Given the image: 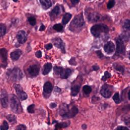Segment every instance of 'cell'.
<instances>
[{"mask_svg":"<svg viewBox=\"0 0 130 130\" xmlns=\"http://www.w3.org/2000/svg\"><path fill=\"white\" fill-rule=\"evenodd\" d=\"M39 67L37 65H31L28 68V72L32 76H37L39 73Z\"/></svg>","mask_w":130,"mask_h":130,"instance_id":"cell-13","label":"cell"},{"mask_svg":"<svg viewBox=\"0 0 130 130\" xmlns=\"http://www.w3.org/2000/svg\"><path fill=\"white\" fill-rule=\"evenodd\" d=\"M68 126V124L66 123H58L55 125V129H61V128L67 127Z\"/></svg>","mask_w":130,"mask_h":130,"instance_id":"cell-31","label":"cell"},{"mask_svg":"<svg viewBox=\"0 0 130 130\" xmlns=\"http://www.w3.org/2000/svg\"><path fill=\"white\" fill-rule=\"evenodd\" d=\"M52 89H53L52 85L51 82H47L44 84L43 86V91L44 93L46 94L51 93Z\"/></svg>","mask_w":130,"mask_h":130,"instance_id":"cell-19","label":"cell"},{"mask_svg":"<svg viewBox=\"0 0 130 130\" xmlns=\"http://www.w3.org/2000/svg\"><path fill=\"white\" fill-rule=\"evenodd\" d=\"M69 106L67 104L62 103L61 104L59 108V114L62 117L65 116L69 111Z\"/></svg>","mask_w":130,"mask_h":130,"instance_id":"cell-15","label":"cell"},{"mask_svg":"<svg viewBox=\"0 0 130 130\" xmlns=\"http://www.w3.org/2000/svg\"><path fill=\"white\" fill-rule=\"evenodd\" d=\"M100 93L101 95L106 98L111 97L112 94V88L107 84H104L101 87Z\"/></svg>","mask_w":130,"mask_h":130,"instance_id":"cell-7","label":"cell"},{"mask_svg":"<svg viewBox=\"0 0 130 130\" xmlns=\"http://www.w3.org/2000/svg\"><path fill=\"white\" fill-rule=\"evenodd\" d=\"M60 12H61V8H60L58 6H56L51 11V14H50L51 19L53 21L54 19H55L57 17Z\"/></svg>","mask_w":130,"mask_h":130,"instance_id":"cell-16","label":"cell"},{"mask_svg":"<svg viewBox=\"0 0 130 130\" xmlns=\"http://www.w3.org/2000/svg\"><path fill=\"white\" fill-rule=\"evenodd\" d=\"M36 56L38 58H40L42 57V52L40 51H39L36 52Z\"/></svg>","mask_w":130,"mask_h":130,"instance_id":"cell-40","label":"cell"},{"mask_svg":"<svg viewBox=\"0 0 130 130\" xmlns=\"http://www.w3.org/2000/svg\"><path fill=\"white\" fill-rule=\"evenodd\" d=\"M8 129H9L8 123L6 121H4L3 122V125L1 126V130H7Z\"/></svg>","mask_w":130,"mask_h":130,"instance_id":"cell-34","label":"cell"},{"mask_svg":"<svg viewBox=\"0 0 130 130\" xmlns=\"http://www.w3.org/2000/svg\"><path fill=\"white\" fill-rule=\"evenodd\" d=\"M93 69L94 71H97L99 69V67L97 65H94V66H93Z\"/></svg>","mask_w":130,"mask_h":130,"instance_id":"cell-46","label":"cell"},{"mask_svg":"<svg viewBox=\"0 0 130 130\" xmlns=\"http://www.w3.org/2000/svg\"><path fill=\"white\" fill-rule=\"evenodd\" d=\"M71 73H72V71L71 70V69H63L62 72H61V74H60V76H61V77L63 79H67L70 75H71Z\"/></svg>","mask_w":130,"mask_h":130,"instance_id":"cell-20","label":"cell"},{"mask_svg":"<svg viewBox=\"0 0 130 130\" xmlns=\"http://www.w3.org/2000/svg\"><path fill=\"white\" fill-rule=\"evenodd\" d=\"M78 113V108L75 106H73L70 110H69L67 113L63 117L64 118H71L74 117Z\"/></svg>","mask_w":130,"mask_h":130,"instance_id":"cell-14","label":"cell"},{"mask_svg":"<svg viewBox=\"0 0 130 130\" xmlns=\"http://www.w3.org/2000/svg\"><path fill=\"white\" fill-rule=\"evenodd\" d=\"M52 42H53V44L56 47L59 48L60 49H61L64 53L66 52L65 44L61 38H54L52 40Z\"/></svg>","mask_w":130,"mask_h":130,"instance_id":"cell-8","label":"cell"},{"mask_svg":"<svg viewBox=\"0 0 130 130\" xmlns=\"http://www.w3.org/2000/svg\"><path fill=\"white\" fill-rule=\"evenodd\" d=\"M114 68L116 70H117V71H120V72H122V73L124 72V68H123V66L118 65H115L114 64Z\"/></svg>","mask_w":130,"mask_h":130,"instance_id":"cell-36","label":"cell"},{"mask_svg":"<svg viewBox=\"0 0 130 130\" xmlns=\"http://www.w3.org/2000/svg\"><path fill=\"white\" fill-rule=\"evenodd\" d=\"M116 130H129V129L127 128L126 127H124V126H119L116 128Z\"/></svg>","mask_w":130,"mask_h":130,"instance_id":"cell-43","label":"cell"},{"mask_svg":"<svg viewBox=\"0 0 130 130\" xmlns=\"http://www.w3.org/2000/svg\"><path fill=\"white\" fill-rule=\"evenodd\" d=\"M115 5V1L112 0V1H110L107 4V8L108 9H111Z\"/></svg>","mask_w":130,"mask_h":130,"instance_id":"cell-37","label":"cell"},{"mask_svg":"<svg viewBox=\"0 0 130 130\" xmlns=\"http://www.w3.org/2000/svg\"><path fill=\"white\" fill-rule=\"evenodd\" d=\"M83 91L85 94L88 95L91 93L92 91V89L91 87L89 86V85H85L83 87Z\"/></svg>","mask_w":130,"mask_h":130,"instance_id":"cell-28","label":"cell"},{"mask_svg":"<svg viewBox=\"0 0 130 130\" xmlns=\"http://www.w3.org/2000/svg\"><path fill=\"white\" fill-rule=\"evenodd\" d=\"M104 76L107 79V78H110V77H111V74H110V73L109 72H108V71H106L104 73Z\"/></svg>","mask_w":130,"mask_h":130,"instance_id":"cell-41","label":"cell"},{"mask_svg":"<svg viewBox=\"0 0 130 130\" xmlns=\"http://www.w3.org/2000/svg\"><path fill=\"white\" fill-rule=\"evenodd\" d=\"M22 54V51L20 49H16L10 54V57L13 61H17Z\"/></svg>","mask_w":130,"mask_h":130,"instance_id":"cell-18","label":"cell"},{"mask_svg":"<svg viewBox=\"0 0 130 130\" xmlns=\"http://www.w3.org/2000/svg\"><path fill=\"white\" fill-rule=\"evenodd\" d=\"M71 24L74 27L77 28H80L82 27L85 24L82 13L76 15L72 22Z\"/></svg>","mask_w":130,"mask_h":130,"instance_id":"cell-4","label":"cell"},{"mask_svg":"<svg viewBox=\"0 0 130 130\" xmlns=\"http://www.w3.org/2000/svg\"><path fill=\"white\" fill-rule=\"evenodd\" d=\"M10 107L12 111L16 113H20L22 112V108L18 98L14 95H10Z\"/></svg>","mask_w":130,"mask_h":130,"instance_id":"cell-2","label":"cell"},{"mask_svg":"<svg viewBox=\"0 0 130 130\" xmlns=\"http://www.w3.org/2000/svg\"><path fill=\"white\" fill-rule=\"evenodd\" d=\"M26 129V126L24 125H19L17 126V127L16 128V130H25Z\"/></svg>","mask_w":130,"mask_h":130,"instance_id":"cell-38","label":"cell"},{"mask_svg":"<svg viewBox=\"0 0 130 130\" xmlns=\"http://www.w3.org/2000/svg\"><path fill=\"white\" fill-rule=\"evenodd\" d=\"M97 55L99 56V57H100V58H102L103 57V54H102V52H101V51H98L96 52Z\"/></svg>","mask_w":130,"mask_h":130,"instance_id":"cell-39","label":"cell"},{"mask_svg":"<svg viewBox=\"0 0 130 130\" xmlns=\"http://www.w3.org/2000/svg\"><path fill=\"white\" fill-rule=\"evenodd\" d=\"M113 99L116 104H118L120 103V102H121V100H120V98H119V95L118 93H116L115 94V95L113 97Z\"/></svg>","mask_w":130,"mask_h":130,"instance_id":"cell-30","label":"cell"},{"mask_svg":"<svg viewBox=\"0 0 130 130\" xmlns=\"http://www.w3.org/2000/svg\"><path fill=\"white\" fill-rule=\"evenodd\" d=\"M28 21L29 23V24H31L32 26H34L36 25V18L34 17H30L28 18Z\"/></svg>","mask_w":130,"mask_h":130,"instance_id":"cell-35","label":"cell"},{"mask_svg":"<svg viewBox=\"0 0 130 130\" xmlns=\"http://www.w3.org/2000/svg\"><path fill=\"white\" fill-rule=\"evenodd\" d=\"M63 68L61 67H57L55 66L54 67V72L55 74L56 75H60L62 72Z\"/></svg>","mask_w":130,"mask_h":130,"instance_id":"cell-29","label":"cell"},{"mask_svg":"<svg viewBox=\"0 0 130 130\" xmlns=\"http://www.w3.org/2000/svg\"><path fill=\"white\" fill-rule=\"evenodd\" d=\"M9 78L14 81H18L23 78V73L20 69L14 68L12 70H9L7 73Z\"/></svg>","mask_w":130,"mask_h":130,"instance_id":"cell-3","label":"cell"},{"mask_svg":"<svg viewBox=\"0 0 130 130\" xmlns=\"http://www.w3.org/2000/svg\"><path fill=\"white\" fill-rule=\"evenodd\" d=\"M100 15L96 12H92L88 15V19L89 22H96L100 18Z\"/></svg>","mask_w":130,"mask_h":130,"instance_id":"cell-17","label":"cell"},{"mask_svg":"<svg viewBox=\"0 0 130 130\" xmlns=\"http://www.w3.org/2000/svg\"><path fill=\"white\" fill-rule=\"evenodd\" d=\"M130 21L129 19H126L123 25V27L124 29L126 30H128V31H129L130 30Z\"/></svg>","mask_w":130,"mask_h":130,"instance_id":"cell-32","label":"cell"},{"mask_svg":"<svg viewBox=\"0 0 130 130\" xmlns=\"http://www.w3.org/2000/svg\"><path fill=\"white\" fill-rule=\"evenodd\" d=\"M1 101L2 106L3 108H6L7 107L8 103V96L7 92L5 89H3L1 91Z\"/></svg>","mask_w":130,"mask_h":130,"instance_id":"cell-10","label":"cell"},{"mask_svg":"<svg viewBox=\"0 0 130 130\" xmlns=\"http://www.w3.org/2000/svg\"><path fill=\"white\" fill-rule=\"evenodd\" d=\"M16 38L18 42L21 44H23L25 43L27 39V35L26 33L24 31H19L17 34Z\"/></svg>","mask_w":130,"mask_h":130,"instance_id":"cell-9","label":"cell"},{"mask_svg":"<svg viewBox=\"0 0 130 130\" xmlns=\"http://www.w3.org/2000/svg\"><path fill=\"white\" fill-rule=\"evenodd\" d=\"M45 29V26H44V25H42L40 27L39 31H43Z\"/></svg>","mask_w":130,"mask_h":130,"instance_id":"cell-45","label":"cell"},{"mask_svg":"<svg viewBox=\"0 0 130 130\" xmlns=\"http://www.w3.org/2000/svg\"><path fill=\"white\" fill-rule=\"evenodd\" d=\"M79 2V1H77V0H74V1H71V3H72L73 5H74L77 4Z\"/></svg>","mask_w":130,"mask_h":130,"instance_id":"cell-47","label":"cell"},{"mask_svg":"<svg viewBox=\"0 0 130 130\" xmlns=\"http://www.w3.org/2000/svg\"><path fill=\"white\" fill-rule=\"evenodd\" d=\"M57 105L55 103H54V102H52L51 103V104H50L49 105V107H51L52 109H53V108H55L56 107Z\"/></svg>","mask_w":130,"mask_h":130,"instance_id":"cell-42","label":"cell"},{"mask_svg":"<svg viewBox=\"0 0 130 130\" xmlns=\"http://www.w3.org/2000/svg\"><path fill=\"white\" fill-rule=\"evenodd\" d=\"M105 52L108 54H112L115 49V45L111 41L108 42L104 46Z\"/></svg>","mask_w":130,"mask_h":130,"instance_id":"cell-12","label":"cell"},{"mask_svg":"<svg viewBox=\"0 0 130 130\" xmlns=\"http://www.w3.org/2000/svg\"><path fill=\"white\" fill-rule=\"evenodd\" d=\"M45 47V48H46V49L49 50V49H51V48L52 47V44H51V43H49V44H46Z\"/></svg>","mask_w":130,"mask_h":130,"instance_id":"cell-44","label":"cell"},{"mask_svg":"<svg viewBox=\"0 0 130 130\" xmlns=\"http://www.w3.org/2000/svg\"><path fill=\"white\" fill-rule=\"evenodd\" d=\"M125 53V46L123 39L119 37L116 40V54L117 55H123Z\"/></svg>","mask_w":130,"mask_h":130,"instance_id":"cell-5","label":"cell"},{"mask_svg":"<svg viewBox=\"0 0 130 130\" xmlns=\"http://www.w3.org/2000/svg\"><path fill=\"white\" fill-rule=\"evenodd\" d=\"M91 32L94 37H99L102 33H108L109 32V28L106 25L97 24L92 27Z\"/></svg>","mask_w":130,"mask_h":130,"instance_id":"cell-1","label":"cell"},{"mask_svg":"<svg viewBox=\"0 0 130 130\" xmlns=\"http://www.w3.org/2000/svg\"><path fill=\"white\" fill-rule=\"evenodd\" d=\"M53 28L57 32H62L63 29V26L61 24H55L53 26Z\"/></svg>","mask_w":130,"mask_h":130,"instance_id":"cell-27","label":"cell"},{"mask_svg":"<svg viewBox=\"0 0 130 130\" xmlns=\"http://www.w3.org/2000/svg\"><path fill=\"white\" fill-rule=\"evenodd\" d=\"M27 111L30 113H33L35 112V105L32 104L27 107Z\"/></svg>","mask_w":130,"mask_h":130,"instance_id":"cell-33","label":"cell"},{"mask_svg":"<svg viewBox=\"0 0 130 130\" xmlns=\"http://www.w3.org/2000/svg\"><path fill=\"white\" fill-rule=\"evenodd\" d=\"M7 118L8 120V121L11 124H15L16 123V117L14 115L9 114L7 116Z\"/></svg>","mask_w":130,"mask_h":130,"instance_id":"cell-26","label":"cell"},{"mask_svg":"<svg viewBox=\"0 0 130 130\" xmlns=\"http://www.w3.org/2000/svg\"><path fill=\"white\" fill-rule=\"evenodd\" d=\"M52 67V64H51V63L46 64L43 67V72H42L43 74V75L47 74L50 71H51Z\"/></svg>","mask_w":130,"mask_h":130,"instance_id":"cell-22","label":"cell"},{"mask_svg":"<svg viewBox=\"0 0 130 130\" xmlns=\"http://www.w3.org/2000/svg\"><path fill=\"white\" fill-rule=\"evenodd\" d=\"M14 87L19 98L21 100H25L27 98V94L23 91V89L21 85L19 84H15Z\"/></svg>","mask_w":130,"mask_h":130,"instance_id":"cell-6","label":"cell"},{"mask_svg":"<svg viewBox=\"0 0 130 130\" xmlns=\"http://www.w3.org/2000/svg\"><path fill=\"white\" fill-rule=\"evenodd\" d=\"M6 33V26L3 24L0 25V36L3 37Z\"/></svg>","mask_w":130,"mask_h":130,"instance_id":"cell-25","label":"cell"},{"mask_svg":"<svg viewBox=\"0 0 130 130\" xmlns=\"http://www.w3.org/2000/svg\"><path fill=\"white\" fill-rule=\"evenodd\" d=\"M80 89V86L79 85H75L71 88V95L72 96H76L79 92Z\"/></svg>","mask_w":130,"mask_h":130,"instance_id":"cell-23","label":"cell"},{"mask_svg":"<svg viewBox=\"0 0 130 130\" xmlns=\"http://www.w3.org/2000/svg\"><path fill=\"white\" fill-rule=\"evenodd\" d=\"M40 3L44 9H47L52 6V3L50 0H41Z\"/></svg>","mask_w":130,"mask_h":130,"instance_id":"cell-21","label":"cell"},{"mask_svg":"<svg viewBox=\"0 0 130 130\" xmlns=\"http://www.w3.org/2000/svg\"><path fill=\"white\" fill-rule=\"evenodd\" d=\"M2 60V66L5 68L7 65V51L6 48H2L0 51Z\"/></svg>","mask_w":130,"mask_h":130,"instance_id":"cell-11","label":"cell"},{"mask_svg":"<svg viewBox=\"0 0 130 130\" xmlns=\"http://www.w3.org/2000/svg\"><path fill=\"white\" fill-rule=\"evenodd\" d=\"M72 17V15L70 13H66L63 16L62 19V23L64 25H66Z\"/></svg>","mask_w":130,"mask_h":130,"instance_id":"cell-24","label":"cell"}]
</instances>
